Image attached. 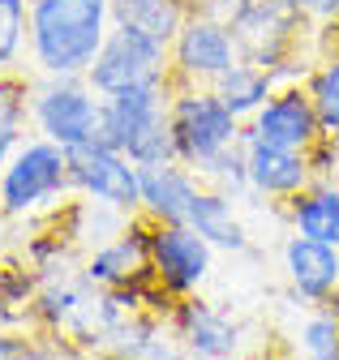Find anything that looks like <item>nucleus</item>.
I'll return each mask as SVG.
<instances>
[{
  "label": "nucleus",
  "mask_w": 339,
  "mask_h": 360,
  "mask_svg": "<svg viewBox=\"0 0 339 360\" xmlns=\"http://www.w3.org/2000/svg\"><path fill=\"white\" fill-rule=\"evenodd\" d=\"M210 266H215V245L198 228H189V223H151V275L172 300L193 296L206 283Z\"/></svg>",
  "instance_id": "nucleus-9"
},
{
  "label": "nucleus",
  "mask_w": 339,
  "mask_h": 360,
  "mask_svg": "<svg viewBox=\"0 0 339 360\" xmlns=\"http://www.w3.org/2000/svg\"><path fill=\"white\" fill-rule=\"evenodd\" d=\"M167 60H172V82L177 86H210L219 73H228L241 52L228 22L189 13L185 26L177 30V39L167 43Z\"/></svg>",
  "instance_id": "nucleus-10"
},
{
  "label": "nucleus",
  "mask_w": 339,
  "mask_h": 360,
  "mask_svg": "<svg viewBox=\"0 0 339 360\" xmlns=\"http://www.w3.org/2000/svg\"><path fill=\"white\" fill-rule=\"evenodd\" d=\"M112 5V22H124V26H138L163 43H172L177 30L185 26L189 18V5L185 0H108Z\"/></svg>",
  "instance_id": "nucleus-20"
},
{
  "label": "nucleus",
  "mask_w": 339,
  "mask_h": 360,
  "mask_svg": "<svg viewBox=\"0 0 339 360\" xmlns=\"http://www.w3.org/2000/svg\"><path fill=\"white\" fill-rule=\"evenodd\" d=\"M245 138H258L288 150H309L322 138V120L305 86H275V95L245 120Z\"/></svg>",
  "instance_id": "nucleus-11"
},
{
  "label": "nucleus",
  "mask_w": 339,
  "mask_h": 360,
  "mask_svg": "<svg viewBox=\"0 0 339 360\" xmlns=\"http://www.w3.org/2000/svg\"><path fill=\"white\" fill-rule=\"evenodd\" d=\"M30 52V0H0V73L22 69Z\"/></svg>",
  "instance_id": "nucleus-22"
},
{
  "label": "nucleus",
  "mask_w": 339,
  "mask_h": 360,
  "mask_svg": "<svg viewBox=\"0 0 339 360\" xmlns=\"http://www.w3.org/2000/svg\"><path fill=\"white\" fill-rule=\"evenodd\" d=\"M65 193H73L69 150L44 133H26L0 172V214L34 219L39 210H52Z\"/></svg>",
  "instance_id": "nucleus-3"
},
{
  "label": "nucleus",
  "mask_w": 339,
  "mask_h": 360,
  "mask_svg": "<svg viewBox=\"0 0 339 360\" xmlns=\"http://www.w3.org/2000/svg\"><path fill=\"white\" fill-rule=\"evenodd\" d=\"M210 90L224 99V108H232L241 120H249L271 95H275V73L262 69V65H249V60H236L228 73H219L210 82Z\"/></svg>",
  "instance_id": "nucleus-19"
},
{
  "label": "nucleus",
  "mask_w": 339,
  "mask_h": 360,
  "mask_svg": "<svg viewBox=\"0 0 339 360\" xmlns=\"http://www.w3.org/2000/svg\"><path fill=\"white\" fill-rule=\"evenodd\" d=\"M305 26H309V13L301 9V0H249L241 18L232 22V39L241 60L275 73L283 60L296 56Z\"/></svg>",
  "instance_id": "nucleus-7"
},
{
  "label": "nucleus",
  "mask_w": 339,
  "mask_h": 360,
  "mask_svg": "<svg viewBox=\"0 0 339 360\" xmlns=\"http://www.w3.org/2000/svg\"><path fill=\"white\" fill-rule=\"evenodd\" d=\"M99 116H103V95H95L87 77H39L30 90L34 133H44L60 146L99 138Z\"/></svg>",
  "instance_id": "nucleus-6"
},
{
  "label": "nucleus",
  "mask_w": 339,
  "mask_h": 360,
  "mask_svg": "<svg viewBox=\"0 0 339 360\" xmlns=\"http://www.w3.org/2000/svg\"><path fill=\"white\" fill-rule=\"evenodd\" d=\"M167 326L181 339V347L189 356H210V360H224L241 352V326L219 313L215 304H206L198 296H181L172 309H167Z\"/></svg>",
  "instance_id": "nucleus-13"
},
{
  "label": "nucleus",
  "mask_w": 339,
  "mask_h": 360,
  "mask_svg": "<svg viewBox=\"0 0 339 360\" xmlns=\"http://www.w3.org/2000/svg\"><path fill=\"white\" fill-rule=\"evenodd\" d=\"M309 99H314V112L322 120V133H339V56H326L322 69L309 73Z\"/></svg>",
  "instance_id": "nucleus-24"
},
{
  "label": "nucleus",
  "mask_w": 339,
  "mask_h": 360,
  "mask_svg": "<svg viewBox=\"0 0 339 360\" xmlns=\"http://www.w3.org/2000/svg\"><path fill=\"white\" fill-rule=\"evenodd\" d=\"M202 189V176L185 163H159L142 167V210L151 223H185L189 202Z\"/></svg>",
  "instance_id": "nucleus-16"
},
{
  "label": "nucleus",
  "mask_w": 339,
  "mask_h": 360,
  "mask_svg": "<svg viewBox=\"0 0 339 360\" xmlns=\"http://www.w3.org/2000/svg\"><path fill=\"white\" fill-rule=\"evenodd\" d=\"M309 22H339V0H301Z\"/></svg>",
  "instance_id": "nucleus-27"
},
{
  "label": "nucleus",
  "mask_w": 339,
  "mask_h": 360,
  "mask_svg": "<svg viewBox=\"0 0 339 360\" xmlns=\"http://www.w3.org/2000/svg\"><path fill=\"white\" fill-rule=\"evenodd\" d=\"M0 219H5V214H0Z\"/></svg>",
  "instance_id": "nucleus-29"
},
{
  "label": "nucleus",
  "mask_w": 339,
  "mask_h": 360,
  "mask_svg": "<svg viewBox=\"0 0 339 360\" xmlns=\"http://www.w3.org/2000/svg\"><path fill=\"white\" fill-rule=\"evenodd\" d=\"M288 223L292 232L301 236H314V240H326V245H339V185H326V180H309L301 193L288 198Z\"/></svg>",
  "instance_id": "nucleus-18"
},
{
  "label": "nucleus",
  "mask_w": 339,
  "mask_h": 360,
  "mask_svg": "<svg viewBox=\"0 0 339 360\" xmlns=\"http://www.w3.org/2000/svg\"><path fill=\"white\" fill-rule=\"evenodd\" d=\"M18 142H22V138H9V133H0V172H5V163H9V155H13Z\"/></svg>",
  "instance_id": "nucleus-28"
},
{
  "label": "nucleus",
  "mask_w": 339,
  "mask_h": 360,
  "mask_svg": "<svg viewBox=\"0 0 339 360\" xmlns=\"http://www.w3.org/2000/svg\"><path fill=\"white\" fill-rule=\"evenodd\" d=\"M112 30L108 0H30V65L39 77H82Z\"/></svg>",
  "instance_id": "nucleus-1"
},
{
  "label": "nucleus",
  "mask_w": 339,
  "mask_h": 360,
  "mask_svg": "<svg viewBox=\"0 0 339 360\" xmlns=\"http://www.w3.org/2000/svg\"><path fill=\"white\" fill-rule=\"evenodd\" d=\"M167 120H172V142H177V159L185 167L206 163L210 155H219L224 146L241 142L245 120L224 108V99L210 86H177L172 90V108H167Z\"/></svg>",
  "instance_id": "nucleus-4"
},
{
  "label": "nucleus",
  "mask_w": 339,
  "mask_h": 360,
  "mask_svg": "<svg viewBox=\"0 0 339 360\" xmlns=\"http://www.w3.org/2000/svg\"><path fill=\"white\" fill-rule=\"evenodd\" d=\"M283 270L301 300H326L331 292H339V245L292 232L283 245Z\"/></svg>",
  "instance_id": "nucleus-15"
},
{
  "label": "nucleus",
  "mask_w": 339,
  "mask_h": 360,
  "mask_svg": "<svg viewBox=\"0 0 339 360\" xmlns=\"http://www.w3.org/2000/svg\"><path fill=\"white\" fill-rule=\"evenodd\" d=\"M30 90H34V82L22 77V69L0 73V133L26 138V129H30Z\"/></svg>",
  "instance_id": "nucleus-23"
},
{
  "label": "nucleus",
  "mask_w": 339,
  "mask_h": 360,
  "mask_svg": "<svg viewBox=\"0 0 339 360\" xmlns=\"http://www.w3.org/2000/svg\"><path fill=\"white\" fill-rule=\"evenodd\" d=\"M91 82L95 95H116V90H129L142 82H159V77H172V60H167V43L138 30V26H124L112 22L108 39L99 56L91 60V69L82 73Z\"/></svg>",
  "instance_id": "nucleus-5"
},
{
  "label": "nucleus",
  "mask_w": 339,
  "mask_h": 360,
  "mask_svg": "<svg viewBox=\"0 0 339 360\" xmlns=\"http://www.w3.org/2000/svg\"><path fill=\"white\" fill-rule=\"evenodd\" d=\"M151 275V219L134 214L129 228L112 236L108 245H95L82 262V279L91 288H124Z\"/></svg>",
  "instance_id": "nucleus-12"
},
{
  "label": "nucleus",
  "mask_w": 339,
  "mask_h": 360,
  "mask_svg": "<svg viewBox=\"0 0 339 360\" xmlns=\"http://www.w3.org/2000/svg\"><path fill=\"white\" fill-rule=\"evenodd\" d=\"M245 167H249V189L258 198H292L301 193L314 167H309V150H288V146H271L258 138H245Z\"/></svg>",
  "instance_id": "nucleus-14"
},
{
  "label": "nucleus",
  "mask_w": 339,
  "mask_h": 360,
  "mask_svg": "<svg viewBox=\"0 0 339 360\" xmlns=\"http://www.w3.org/2000/svg\"><path fill=\"white\" fill-rule=\"evenodd\" d=\"M65 150H69L73 193L95 198V202H108V206L129 210V214L142 210V167L124 155V150H116V146H108L99 138L77 142V146H65Z\"/></svg>",
  "instance_id": "nucleus-8"
},
{
  "label": "nucleus",
  "mask_w": 339,
  "mask_h": 360,
  "mask_svg": "<svg viewBox=\"0 0 339 360\" xmlns=\"http://www.w3.org/2000/svg\"><path fill=\"white\" fill-rule=\"evenodd\" d=\"M26 356H34V343H30V339L0 335V360H26Z\"/></svg>",
  "instance_id": "nucleus-26"
},
{
  "label": "nucleus",
  "mask_w": 339,
  "mask_h": 360,
  "mask_svg": "<svg viewBox=\"0 0 339 360\" xmlns=\"http://www.w3.org/2000/svg\"><path fill=\"white\" fill-rule=\"evenodd\" d=\"M172 77L142 82L129 90L103 95V116H99V142L124 150L138 167H159V163H181L177 142H172Z\"/></svg>",
  "instance_id": "nucleus-2"
},
{
  "label": "nucleus",
  "mask_w": 339,
  "mask_h": 360,
  "mask_svg": "<svg viewBox=\"0 0 339 360\" xmlns=\"http://www.w3.org/2000/svg\"><path fill=\"white\" fill-rule=\"evenodd\" d=\"M193 172L202 176V185L224 189L228 198H245V193H253V189H249V167H245V133H241V142L224 146L219 155H210V159L198 163Z\"/></svg>",
  "instance_id": "nucleus-21"
},
{
  "label": "nucleus",
  "mask_w": 339,
  "mask_h": 360,
  "mask_svg": "<svg viewBox=\"0 0 339 360\" xmlns=\"http://www.w3.org/2000/svg\"><path fill=\"white\" fill-rule=\"evenodd\" d=\"M185 5H189V13H202V18H215V22L232 26L249 0H185Z\"/></svg>",
  "instance_id": "nucleus-25"
},
{
  "label": "nucleus",
  "mask_w": 339,
  "mask_h": 360,
  "mask_svg": "<svg viewBox=\"0 0 339 360\" xmlns=\"http://www.w3.org/2000/svg\"><path fill=\"white\" fill-rule=\"evenodd\" d=\"M185 223H189V228H198L210 245L224 249V253H245L249 249V232H245V223L236 219L232 198L224 189L202 185L193 193V202H189V219Z\"/></svg>",
  "instance_id": "nucleus-17"
}]
</instances>
